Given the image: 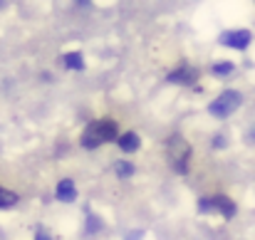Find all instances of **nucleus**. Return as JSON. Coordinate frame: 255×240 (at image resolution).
I'll use <instances>...</instances> for the list:
<instances>
[{"instance_id": "9b49d317", "label": "nucleus", "mask_w": 255, "mask_h": 240, "mask_svg": "<svg viewBox=\"0 0 255 240\" xmlns=\"http://www.w3.org/2000/svg\"><path fill=\"white\" fill-rule=\"evenodd\" d=\"M114 173H119L122 178H127V176L134 173V166L129 161H114Z\"/></svg>"}, {"instance_id": "6e6552de", "label": "nucleus", "mask_w": 255, "mask_h": 240, "mask_svg": "<svg viewBox=\"0 0 255 240\" xmlns=\"http://www.w3.org/2000/svg\"><path fill=\"white\" fill-rule=\"evenodd\" d=\"M119 149L122 151H136L139 149V134H134V131L122 134L119 136Z\"/></svg>"}, {"instance_id": "f8f14e48", "label": "nucleus", "mask_w": 255, "mask_h": 240, "mask_svg": "<svg viewBox=\"0 0 255 240\" xmlns=\"http://www.w3.org/2000/svg\"><path fill=\"white\" fill-rule=\"evenodd\" d=\"M233 72V65L231 62H218L213 65V75H231Z\"/></svg>"}, {"instance_id": "7ed1b4c3", "label": "nucleus", "mask_w": 255, "mask_h": 240, "mask_svg": "<svg viewBox=\"0 0 255 240\" xmlns=\"http://www.w3.org/2000/svg\"><path fill=\"white\" fill-rule=\"evenodd\" d=\"M238 107H241V94L233 92V89H228V92H223L218 99L211 102L208 112H211L213 117H228V114H233Z\"/></svg>"}, {"instance_id": "39448f33", "label": "nucleus", "mask_w": 255, "mask_h": 240, "mask_svg": "<svg viewBox=\"0 0 255 240\" xmlns=\"http://www.w3.org/2000/svg\"><path fill=\"white\" fill-rule=\"evenodd\" d=\"M221 42L228 47H236V50H246L251 45V32L248 30H231V32H223Z\"/></svg>"}, {"instance_id": "9d476101", "label": "nucleus", "mask_w": 255, "mask_h": 240, "mask_svg": "<svg viewBox=\"0 0 255 240\" xmlns=\"http://www.w3.org/2000/svg\"><path fill=\"white\" fill-rule=\"evenodd\" d=\"M15 203H17V193H12V191H7V188L0 186V208H10Z\"/></svg>"}, {"instance_id": "4468645a", "label": "nucleus", "mask_w": 255, "mask_h": 240, "mask_svg": "<svg viewBox=\"0 0 255 240\" xmlns=\"http://www.w3.org/2000/svg\"><path fill=\"white\" fill-rule=\"evenodd\" d=\"M251 139H253V141H255V129H253V136H251Z\"/></svg>"}, {"instance_id": "423d86ee", "label": "nucleus", "mask_w": 255, "mask_h": 240, "mask_svg": "<svg viewBox=\"0 0 255 240\" xmlns=\"http://www.w3.org/2000/svg\"><path fill=\"white\" fill-rule=\"evenodd\" d=\"M57 198H60V201H65V203L75 201V198H77V188H75V181H70V178H62V181L57 183Z\"/></svg>"}, {"instance_id": "0eeeda50", "label": "nucleus", "mask_w": 255, "mask_h": 240, "mask_svg": "<svg viewBox=\"0 0 255 240\" xmlns=\"http://www.w3.org/2000/svg\"><path fill=\"white\" fill-rule=\"evenodd\" d=\"M171 82H176V84H193L196 82V70H191V67H181V70H173L169 75Z\"/></svg>"}, {"instance_id": "ddd939ff", "label": "nucleus", "mask_w": 255, "mask_h": 240, "mask_svg": "<svg viewBox=\"0 0 255 240\" xmlns=\"http://www.w3.org/2000/svg\"><path fill=\"white\" fill-rule=\"evenodd\" d=\"M35 240H52L47 233H35Z\"/></svg>"}, {"instance_id": "f257e3e1", "label": "nucleus", "mask_w": 255, "mask_h": 240, "mask_svg": "<svg viewBox=\"0 0 255 240\" xmlns=\"http://www.w3.org/2000/svg\"><path fill=\"white\" fill-rule=\"evenodd\" d=\"M117 121L112 119H99V121H92L82 134V146L85 149H97L107 141H114L117 139Z\"/></svg>"}, {"instance_id": "f03ea898", "label": "nucleus", "mask_w": 255, "mask_h": 240, "mask_svg": "<svg viewBox=\"0 0 255 240\" xmlns=\"http://www.w3.org/2000/svg\"><path fill=\"white\" fill-rule=\"evenodd\" d=\"M191 144L183 136H171L169 139V163L176 173H188V163H191Z\"/></svg>"}, {"instance_id": "1a4fd4ad", "label": "nucleus", "mask_w": 255, "mask_h": 240, "mask_svg": "<svg viewBox=\"0 0 255 240\" xmlns=\"http://www.w3.org/2000/svg\"><path fill=\"white\" fill-rule=\"evenodd\" d=\"M65 67H67V70H82V67H85L82 55H80V52H67V55H65Z\"/></svg>"}, {"instance_id": "20e7f679", "label": "nucleus", "mask_w": 255, "mask_h": 240, "mask_svg": "<svg viewBox=\"0 0 255 240\" xmlns=\"http://www.w3.org/2000/svg\"><path fill=\"white\" fill-rule=\"evenodd\" d=\"M198 208H201V213H223L226 218H233V216H236V206H233V201L226 198V196L203 198V201L198 203Z\"/></svg>"}]
</instances>
